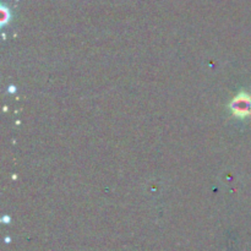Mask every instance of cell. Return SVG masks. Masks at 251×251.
<instances>
[{
	"mask_svg": "<svg viewBox=\"0 0 251 251\" xmlns=\"http://www.w3.org/2000/svg\"><path fill=\"white\" fill-rule=\"evenodd\" d=\"M232 113L238 118H247L251 114V96L240 93L230 103Z\"/></svg>",
	"mask_w": 251,
	"mask_h": 251,
	"instance_id": "6da1fadb",
	"label": "cell"
}]
</instances>
